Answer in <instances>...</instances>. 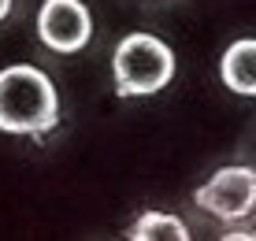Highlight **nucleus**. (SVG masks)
I'll list each match as a JSON object with an SVG mask.
<instances>
[{"instance_id": "1", "label": "nucleus", "mask_w": 256, "mask_h": 241, "mask_svg": "<svg viewBox=\"0 0 256 241\" xmlns=\"http://www.w3.org/2000/svg\"><path fill=\"white\" fill-rule=\"evenodd\" d=\"M60 122V93L52 78L34 64L0 70V130L41 141Z\"/></svg>"}, {"instance_id": "2", "label": "nucleus", "mask_w": 256, "mask_h": 241, "mask_svg": "<svg viewBox=\"0 0 256 241\" xmlns=\"http://www.w3.org/2000/svg\"><path fill=\"white\" fill-rule=\"evenodd\" d=\"M119 96H152L174 78V52L156 34H126L112 52Z\"/></svg>"}, {"instance_id": "3", "label": "nucleus", "mask_w": 256, "mask_h": 241, "mask_svg": "<svg viewBox=\"0 0 256 241\" xmlns=\"http://www.w3.org/2000/svg\"><path fill=\"white\" fill-rule=\"evenodd\" d=\"M193 200L219 222L245 219L256 208V167H219L204 186H197Z\"/></svg>"}, {"instance_id": "4", "label": "nucleus", "mask_w": 256, "mask_h": 241, "mask_svg": "<svg viewBox=\"0 0 256 241\" xmlns=\"http://www.w3.org/2000/svg\"><path fill=\"white\" fill-rule=\"evenodd\" d=\"M38 38L45 48L70 56L82 52L93 38V19L82 0H45L38 12Z\"/></svg>"}, {"instance_id": "5", "label": "nucleus", "mask_w": 256, "mask_h": 241, "mask_svg": "<svg viewBox=\"0 0 256 241\" xmlns=\"http://www.w3.org/2000/svg\"><path fill=\"white\" fill-rule=\"evenodd\" d=\"M219 78L238 96H256V38H242L219 60Z\"/></svg>"}, {"instance_id": "6", "label": "nucleus", "mask_w": 256, "mask_h": 241, "mask_svg": "<svg viewBox=\"0 0 256 241\" xmlns=\"http://www.w3.org/2000/svg\"><path fill=\"white\" fill-rule=\"evenodd\" d=\"M130 241H186L190 230L182 219L174 216H164V212H145V216H138V222L126 230Z\"/></svg>"}, {"instance_id": "7", "label": "nucleus", "mask_w": 256, "mask_h": 241, "mask_svg": "<svg viewBox=\"0 0 256 241\" xmlns=\"http://www.w3.org/2000/svg\"><path fill=\"white\" fill-rule=\"evenodd\" d=\"M223 238H226V241H234V238H249V241H252V238H256V230H252V226H234V230H226Z\"/></svg>"}, {"instance_id": "8", "label": "nucleus", "mask_w": 256, "mask_h": 241, "mask_svg": "<svg viewBox=\"0 0 256 241\" xmlns=\"http://www.w3.org/2000/svg\"><path fill=\"white\" fill-rule=\"evenodd\" d=\"M8 15H12V0H0V22H4Z\"/></svg>"}]
</instances>
